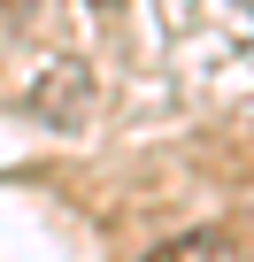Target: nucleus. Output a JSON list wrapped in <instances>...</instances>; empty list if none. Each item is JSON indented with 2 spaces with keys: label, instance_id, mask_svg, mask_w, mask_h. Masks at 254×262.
<instances>
[{
  "label": "nucleus",
  "instance_id": "obj_1",
  "mask_svg": "<svg viewBox=\"0 0 254 262\" xmlns=\"http://www.w3.org/2000/svg\"><path fill=\"white\" fill-rule=\"evenodd\" d=\"M39 108H47L62 131H77V123H85V108H93L85 70H77V62H54V70H47V85H39Z\"/></svg>",
  "mask_w": 254,
  "mask_h": 262
},
{
  "label": "nucleus",
  "instance_id": "obj_2",
  "mask_svg": "<svg viewBox=\"0 0 254 262\" xmlns=\"http://www.w3.org/2000/svg\"><path fill=\"white\" fill-rule=\"evenodd\" d=\"M147 262H239V239H231L223 224H193V231L147 247Z\"/></svg>",
  "mask_w": 254,
  "mask_h": 262
},
{
  "label": "nucleus",
  "instance_id": "obj_3",
  "mask_svg": "<svg viewBox=\"0 0 254 262\" xmlns=\"http://www.w3.org/2000/svg\"><path fill=\"white\" fill-rule=\"evenodd\" d=\"M31 16H39V0H0V31H24Z\"/></svg>",
  "mask_w": 254,
  "mask_h": 262
},
{
  "label": "nucleus",
  "instance_id": "obj_4",
  "mask_svg": "<svg viewBox=\"0 0 254 262\" xmlns=\"http://www.w3.org/2000/svg\"><path fill=\"white\" fill-rule=\"evenodd\" d=\"M93 8H100V16H123V0H93Z\"/></svg>",
  "mask_w": 254,
  "mask_h": 262
},
{
  "label": "nucleus",
  "instance_id": "obj_5",
  "mask_svg": "<svg viewBox=\"0 0 254 262\" xmlns=\"http://www.w3.org/2000/svg\"><path fill=\"white\" fill-rule=\"evenodd\" d=\"M239 8H254V0H239Z\"/></svg>",
  "mask_w": 254,
  "mask_h": 262
}]
</instances>
